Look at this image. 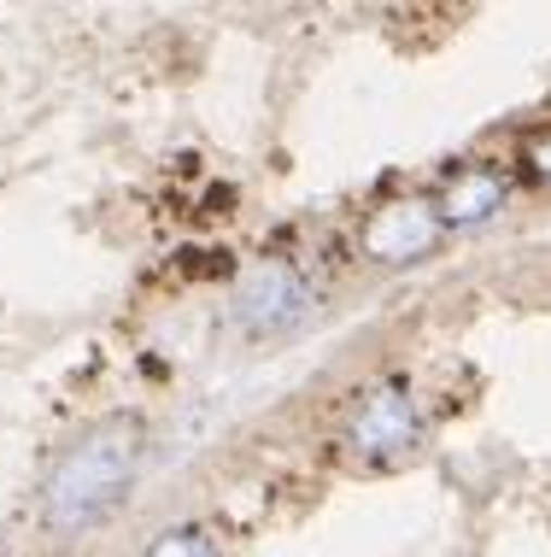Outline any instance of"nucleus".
<instances>
[{
	"instance_id": "obj_1",
	"label": "nucleus",
	"mask_w": 551,
	"mask_h": 557,
	"mask_svg": "<svg viewBox=\"0 0 551 557\" xmlns=\"http://www.w3.org/2000/svg\"><path fill=\"white\" fill-rule=\"evenodd\" d=\"M136 458H141V434L129 423L95 429L88 441H77L48 481V529H59V534L88 529V522L129 487Z\"/></svg>"
},
{
	"instance_id": "obj_2",
	"label": "nucleus",
	"mask_w": 551,
	"mask_h": 557,
	"mask_svg": "<svg viewBox=\"0 0 551 557\" xmlns=\"http://www.w3.org/2000/svg\"><path fill=\"white\" fill-rule=\"evenodd\" d=\"M311 311V288L305 276L288 259H264L252 264V276L229 294V318L247 335H276V329H293Z\"/></svg>"
},
{
	"instance_id": "obj_3",
	"label": "nucleus",
	"mask_w": 551,
	"mask_h": 557,
	"mask_svg": "<svg viewBox=\"0 0 551 557\" xmlns=\"http://www.w3.org/2000/svg\"><path fill=\"white\" fill-rule=\"evenodd\" d=\"M347 441L370 463H387V458H399V451H411L416 446V399H411V387L405 382L370 387V394L359 399V411H352V423H347Z\"/></svg>"
},
{
	"instance_id": "obj_4",
	"label": "nucleus",
	"mask_w": 551,
	"mask_h": 557,
	"mask_svg": "<svg viewBox=\"0 0 551 557\" xmlns=\"http://www.w3.org/2000/svg\"><path fill=\"white\" fill-rule=\"evenodd\" d=\"M440 235H446V223H440L435 200H387L364 223V252L376 264H411V259H428L440 247Z\"/></svg>"
},
{
	"instance_id": "obj_5",
	"label": "nucleus",
	"mask_w": 551,
	"mask_h": 557,
	"mask_svg": "<svg viewBox=\"0 0 551 557\" xmlns=\"http://www.w3.org/2000/svg\"><path fill=\"white\" fill-rule=\"evenodd\" d=\"M435 206H440L446 230H475V223H487L504 206V183H499L493 171H464Z\"/></svg>"
},
{
	"instance_id": "obj_6",
	"label": "nucleus",
	"mask_w": 551,
	"mask_h": 557,
	"mask_svg": "<svg viewBox=\"0 0 551 557\" xmlns=\"http://www.w3.org/2000/svg\"><path fill=\"white\" fill-rule=\"evenodd\" d=\"M141 557H217V540L205 534V529H193V522H183V529L159 534Z\"/></svg>"
},
{
	"instance_id": "obj_7",
	"label": "nucleus",
	"mask_w": 551,
	"mask_h": 557,
	"mask_svg": "<svg viewBox=\"0 0 551 557\" xmlns=\"http://www.w3.org/2000/svg\"><path fill=\"white\" fill-rule=\"evenodd\" d=\"M534 164H540V171L551 176V135H546V141H540V147H534Z\"/></svg>"
}]
</instances>
